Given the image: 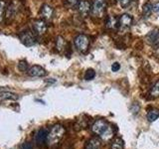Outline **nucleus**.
I'll list each match as a JSON object with an SVG mask.
<instances>
[{"label": "nucleus", "mask_w": 159, "mask_h": 149, "mask_svg": "<svg viewBox=\"0 0 159 149\" xmlns=\"http://www.w3.org/2000/svg\"><path fill=\"white\" fill-rule=\"evenodd\" d=\"M145 40L149 45H151L153 47L158 46L159 45V30L154 29L152 31H150L146 35Z\"/></svg>", "instance_id": "nucleus-10"}, {"label": "nucleus", "mask_w": 159, "mask_h": 149, "mask_svg": "<svg viewBox=\"0 0 159 149\" xmlns=\"http://www.w3.org/2000/svg\"><path fill=\"white\" fill-rule=\"evenodd\" d=\"M19 39L21 43L26 47H32L36 44V36L30 30H25L19 34Z\"/></svg>", "instance_id": "nucleus-5"}, {"label": "nucleus", "mask_w": 159, "mask_h": 149, "mask_svg": "<svg viewBox=\"0 0 159 149\" xmlns=\"http://www.w3.org/2000/svg\"><path fill=\"white\" fill-rule=\"evenodd\" d=\"M153 12H159V2L153 4Z\"/></svg>", "instance_id": "nucleus-29"}, {"label": "nucleus", "mask_w": 159, "mask_h": 149, "mask_svg": "<svg viewBox=\"0 0 159 149\" xmlns=\"http://www.w3.org/2000/svg\"><path fill=\"white\" fill-rule=\"evenodd\" d=\"M133 18L131 15L129 14H122L120 17L118 18V26L122 30H126L132 25Z\"/></svg>", "instance_id": "nucleus-9"}, {"label": "nucleus", "mask_w": 159, "mask_h": 149, "mask_svg": "<svg viewBox=\"0 0 159 149\" xmlns=\"http://www.w3.org/2000/svg\"><path fill=\"white\" fill-rule=\"evenodd\" d=\"M47 135H48V131L46 129H40L37 132L36 136H35V140H36L38 144H44V143H46Z\"/></svg>", "instance_id": "nucleus-13"}, {"label": "nucleus", "mask_w": 159, "mask_h": 149, "mask_svg": "<svg viewBox=\"0 0 159 149\" xmlns=\"http://www.w3.org/2000/svg\"><path fill=\"white\" fill-rule=\"evenodd\" d=\"M153 12V4L150 2H147L146 4H144L143 9H142V14L144 18H148Z\"/></svg>", "instance_id": "nucleus-18"}, {"label": "nucleus", "mask_w": 159, "mask_h": 149, "mask_svg": "<svg viewBox=\"0 0 159 149\" xmlns=\"http://www.w3.org/2000/svg\"><path fill=\"white\" fill-rule=\"evenodd\" d=\"M0 98L3 99V101H17L18 96L14 93L5 91L0 93Z\"/></svg>", "instance_id": "nucleus-15"}, {"label": "nucleus", "mask_w": 159, "mask_h": 149, "mask_svg": "<svg viewBox=\"0 0 159 149\" xmlns=\"http://www.w3.org/2000/svg\"><path fill=\"white\" fill-rule=\"evenodd\" d=\"M33 29H34L35 34L39 35V36H42V35H44L47 32L48 26L46 22H45V20L38 19V20H35L33 22Z\"/></svg>", "instance_id": "nucleus-6"}, {"label": "nucleus", "mask_w": 159, "mask_h": 149, "mask_svg": "<svg viewBox=\"0 0 159 149\" xmlns=\"http://www.w3.org/2000/svg\"><path fill=\"white\" fill-rule=\"evenodd\" d=\"M40 15H41V18L43 20H46L49 21L53 18L54 15V9L52 6H50L48 4H44L41 7V11H40Z\"/></svg>", "instance_id": "nucleus-11"}, {"label": "nucleus", "mask_w": 159, "mask_h": 149, "mask_svg": "<svg viewBox=\"0 0 159 149\" xmlns=\"http://www.w3.org/2000/svg\"><path fill=\"white\" fill-rule=\"evenodd\" d=\"M149 96H150L151 98L159 97V81L154 83L153 86L150 88V91H149Z\"/></svg>", "instance_id": "nucleus-16"}, {"label": "nucleus", "mask_w": 159, "mask_h": 149, "mask_svg": "<svg viewBox=\"0 0 159 149\" xmlns=\"http://www.w3.org/2000/svg\"><path fill=\"white\" fill-rule=\"evenodd\" d=\"M92 130L94 134H97L101 137L102 140L108 141L109 139L113 137V129L109 125L108 122L104 119H97L96 121L93 123Z\"/></svg>", "instance_id": "nucleus-1"}, {"label": "nucleus", "mask_w": 159, "mask_h": 149, "mask_svg": "<svg viewBox=\"0 0 159 149\" xmlns=\"http://www.w3.org/2000/svg\"><path fill=\"white\" fill-rule=\"evenodd\" d=\"M84 149H102V141L98 137H93L87 141Z\"/></svg>", "instance_id": "nucleus-12"}, {"label": "nucleus", "mask_w": 159, "mask_h": 149, "mask_svg": "<svg viewBox=\"0 0 159 149\" xmlns=\"http://www.w3.org/2000/svg\"><path fill=\"white\" fill-rule=\"evenodd\" d=\"M94 77H96V72H94V70H93V69L87 70L86 74H84V79L91 81V79H93Z\"/></svg>", "instance_id": "nucleus-24"}, {"label": "nucleus", "mask_w": 159, "mask_h": 149, "mask_svg": "<svg viewBox=\"0 0 159 149\" xmlns=\"http://www.w3.org/2000/svg\"><path fill=\"white\" fill-rule=\"evenodd\" d=\"M107 11V3L104 0H93L92 5V14L97 18H102Z\"/></svg>", "instance_id": "nucleus-4"}, {"label": "nucleus", "mask_w": 159, "mask_h": 149, "mask_svg": "<svg viewBox=\"0 0 159 149\" xmlns=\"http://www.w3.org/2000/svg\"><path fill=\"white\" fill-rule=\"evenodd\" d=\"M27 74L30 77H36V78H43L47 76V71L43 67L38 66V65H34V66L30 67Z\"/></svg>", "instance_id": "nucleus-8"}, {"label": "nucleus", "mask_w": 159, "mask_h": 149, "mask_svg": "<svg viewBox=\"0 0 159 149\" xmlns=\"http://www.w3.org/2000/svg\"><path fill=\"white\" fill-rule=\"evenodd\" d=\"M65 133H66V129H65V127L62 124H55L48 131L47 140H46L47 145L50 147L56 146L63 139Z\"/></svg>", "instance_id": "nucleus-2"}, {"label": "nucleus", "mask_w": 159, "mask_h": 149, "mask_svg": "<svg viewBox=\"0 0 159 149\" xmlns=\"http://www.w3.org/2000/svg\"><path fill=\"white\" fill-rule=\"evenodd\" d=\"M158 117H159V111H158V109H156V108L150 109V111H149L148 113H147V119L150 122L155 121Z\"/></svg>", "instance_id": "nucleus-20"}, {"label": "nucleus", "mask_w": 159, "mask_h": 149, "mask_svg": "<svg viewBox=\"0 0 159 149\" xmlns=\"http://www.w3.org/2000/svg\"><path fill=\"white\" fill-rule=\"evenodd\" d=\"M111 149H124V144L122 139L119 137L114 138L111 143Z\"/></svg>", "instance_id": "nucleus-21"}, {"label": "nucleus", "mask_w": 159, "mask_h": 149, "mask_svg": "<svg viewBox=\"0 0 159 149\" xmlns=\"http://www.w3.org/2000/svg\"><path fill=\"white\" fill-rule=\"evenodd\" d=\"M106 26L107 29H116L118 26V19L116 16H109L107 20Z\"/></svg>", "instance_id": "nucleus-17"}, {"label": "nucleus", "mask_w": 159, "mask_h": 149, "mask_svg": "<svg viewBox=\"0 0 159 149\" xmlns=\"http://www.w3.org/2000/svg\"><path fill=\"white\" fill-rule=\"evenodd\" d=\"M21 149H33V145H32V143H30V142H25L22 144Z\"/></svg>", "instance_id": "nucleus-28"}, {"label": "nucleus", "mask_w": 159, "mask_h": 149, "mask_svg": "<svg viewBox=\"0 0 159 149\" xmlns=\"http://www.w3.org/2000/svg\"><path fill=\"white\" fill-rule=\"evenodd\" d=\"M16 5H15L14 3H11L9 5V6L6 8V13H5V17L7 18H12L14 17L15 15H16L17 13V9H16Z\"/></svg>", "instance_id": "nucleus-19"}, {"label": "nucleus", "mask_w": 159, "mask_h": 149, "mask_svg": "<svg viewBox=\"0 0 159 149\" xmlns=\"http://www.w3.org/2000/svg\"><path fill=\"white\" fill-rule=\"evenodd\" d=\"M67 47V43H66V40L64 39V37L62 36H58L56 39V49L59 53H62L66 50Z\"/></svg>", "instance_id": "nucleus-14"}, {"label": "nucleus", "mask_w": 159, "mask_h": 149, "mask_svg": "<svg viewBox=\"0 0 159 149\" xmlns=\"http://www.w3.org/2000/svg\"><path fill=\"white\" fill-rule=\"evenodd\" d=\"M80 1H81V0H67L68 4L70 5V6H72V7H74V6H78L79 3H80Z\"/></svg>", "instance_id": "nucleus-26"}, {"label": "nucleus", "mask_w": 159, "mask_h": 149, "mask_svg": "<svg viewBox=\"0 0 159 149\" xmlns=\"http://www.w3.org/2000/svg\"><path fill=\"white\" fill-rule=\"evenodd\" d=\"M6 13V3L4 0H0V22L3 21Z\"/></svg>", "instance_id": "nucleus-22"}, {"label": "nucleus", "mask_w": 159, "mask_h": 149, "mask_svg": "<svg viewBox=\"0 0 159 149\" xmlns=\"http://www.w3.org/2000/svg\"><path fill=\"white\" fill-rule=\"evenodd\" d=\"M18 69H19V71L20 72H22V73H27L28 72V70L30 69L29 68V65L26 61H20L19 64H18Z\"/></svg>", "instance_id": "nucleus-23"}, {"label": "nucleus", "mask_w": 159, "mask_h": 149, "mask_svg": "<svg viewBox=\"0 0 159 149\" xmlns=\"http://www.w3.org/2000/svg\"><path fill=\"white\" fill-rule=\"evenodd\" d=\"M75 46L82 54H86L89 47V38L84 34H80L75 38Z\"/></svg>", "instance_id": "nucleus-3"}, {"label": "nucleus", "mask_w": 159, "mask_h": 149, "mask_svg": "<svg viewBox=\"0 0 159 149\" xmlns=\"http://www.w3.org/2000/svg\"><path fill=\"white\" fill-rule=\"evenodd\" d=\"M119 69H120V65H119V63L116 62V63H113L111 65V70H112V72H117L119 71Z\"/></svg>", "instance_id": "nucleus-27"}, {"label": "nucleus", "mask_w": 159, "mask_h": 149, "mask_svg": "<svg viewBox=\"0 0 159 149\" xmlns=\"http://www.w3.org/2000/svg\"><path fill=\"white\" fill-rule=\"evenodd\" d=\"M117 2L121 8H127L129 6V4H130L131 0H117Z\"/></svg>", "instance_id": "nucleus-25"}, {"label": "nucleus", "mask_w": 159, "mask_h": 149, "mask_svg": "<svg viewBox=\"0 0 159 149\" xmlns=\"http://www.w3.org/2000/svg\"><path fill=\"white\" fill-rule=\"evenodd\" d=\"M79 13L82 17L86 18L89 16V13H92V5L87 0H81L78 5Z\"/></svg>", "instance_id": "nucleus-7"}]
</instances>
